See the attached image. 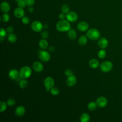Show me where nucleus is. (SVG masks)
Returning <instances> with one entry per match:
<instances>
[{"mask_svg": "<svg viewBox=\"0 0 122 122\" xmlns=\"http://www.w3.org/2000/svg\"><path fill=\"white\" fill-rule=\"evenodd\" d=\"M56 28L59 31L65 32L68 31L70 29L71 25L68 20H61L57 23Z\"/></svg>", "mask_w": 122, "mask_h": 122, "instance_id": "1", "label": "nucleus"}, {"mask_svg": "<svg viewBox=\"0 0 122 122\" xmlns=\"http://www.w3.org/2000/svg\"><path fill=\"white\" fill-rule=\"evenodd\" d=\"M87 37L90 40H96L100 37V31L96 29H91L89 30L86 33Z\"/></svg>", "mask_w": 122, "mask_h": 122, "instance_id": "2", "label": "nucleus"}, {"mask_svg": "<svg viewBox=\"0 0 122 122\" xmlns=\"http://www.w3.org/2000/svg\"><path fill=\"white\" fill-rule=\"evenodd\" d=\"M31 74V70L29 66H24L22 67L20 71V77L23 79H27L29 78Z\"/></svg>", "mask_w": 122, "mask_h": 122, "instance_id": "3", "label": "nucleus"}, {"mask_svg": "<svg viewBox=\"0 0 122 122\" xmlns=\"http://www.w3.org/2000/svg\"><path fill=\"white\" fill-rule=\"evenodd\" d=\"M113 67L112 63L110 61H105L101 63L100 69L104 72H108L111 71Z\"/></svg>", "mask_w": 122, "mask_h": 122, "instance_id": "4", "label": "nucleus"}, {"mask_svg": "<svg viewBox=\"0 0 122 122\" xmlns=\"http://www.w3.org/2000/svg\"><path fill=\"white\" fill-rule=\"evenodd\" d=\"M67 20L70 22H74L78 20V15L74 11H69L66 14Z\"/></svg>", "mask_w": 122, "mask_h": 122, "instance_id": "5", "label": "nucleus"}, {"mask_svg": "<svg viewBox=\"0 0 122 122\" xmlns=\"http://www.w3.org/2000/svg\"><path fill=\"white\" fill-rule=\"evenodd\" d=\"M31 27L33 31L35 32H40L43 28V26L40 21L36 20L32 22L31 24Z\"/></svg>", "mask_w": 122, "mask_h": 122, "instance_id": "6", "label": "nucleus"}, {"mask_svg": "<svg viewBox=\"0 0 122 122\" xmlns=\"http://www.w3.org/2000/svg\"><path fill=\"white\" fill-rule=\"evenodd\" d=\"M39 57L40 59L43 61H48L51 59L50 54L48 52L44 51H41L39 52Z\"/></svg>", "mask_w": 122, "mask_h": 122, "instance_id": "7", "label": "nucleus"}, {"mask_svg": "<svg viewBox=\"0 0 122 122\" xmlns=\"http://www.w3.org/2000/svg\"><path fill=\"white\" fill-rule=\"evenodd\" d=\"M96 102L99 107L101 108H103L107 105L108 101L105 97L101 96L97 98Z\"/></svg>", "mask_w": 122, "mask_h": 122, "instance_id": "8", "label": "nucleus"}, {"mask_svg": "<svg viewBox=\"0 0 122 122\" xmlns=\"http://www.w3.org/2000/svg\"><path fill=\"white\" fill-rule=\"evenodd\" d=\"M44 84L45 88L51 89L54 85V81L51 77H48L45 79Z\"/></svg>", "mask_w": 122, "mask_h": 122, "instance_id": "9", "label": "nucleus"}, {"mask_svg": "<svg viewBox=\"0 0 122 122\" xmlns=\"http://www.w3.org/2000/svg\"><path fill=\"white\" fill-rule=\"evenodd\" d=\"M14 15L18 18H22L25 15V12L23 8L18 7L14 10Z\"/></svg>", "mask_w": 122, "mask_h": 122, "instance_id": "10", "label": "nucleus"}, {"mask_svg": "<svg viewBox=\"0 0 122 122\" xmlns=\"http://www.w3.org/2000/svg\"><path fill=\"white\" fill-rule=\"evenodd\" d=\"M33 70L38 72H41L43 70V66L41 63L39 61H35L32 64Z\"/></svg>", "mask_w": 122, "mask_h": 122, "instance_id": "11", "label": "nucleus"}, {"mask_svg": "<svg viewBox=\"0 0 122 122\" xmlns=\"http://www.w3.org/2000/svg\"><path fill=\"white\" fill-rule=\"evenodd\" d=\"M76 81H77L76 78L73 74L68 76L66 80L67 85L70 87L74 86L76 84Z\"/></svg>", "mask_w": 122, "mask_h": 122, "instance_id": "12", "label": "nucleus"}, {"mask_svg": "<svg viewBox=\"0 0 122 122\" xmlns=\"http://www.w3.org/2000/svg\"><path fill=\"white\" fill-rule=\"evenodd\" d=\"M77 28L81 31H85L89 28V25L85 21H81L78 24Z\"/></svg>", "mask_w": 122, "mask_h": 122, "instance_id": "13", "label": "nucleus"}, {"mask_svg": "<svg viewBox=\"0 0 122 122\" xmlns=\"http://www.w3.org/2000/svg\"><path fill=\"white\" fill-rule=\"evenodd\" d=\"M98 44L101 48L105 49L108 45V41L105 38H102L98 41Z\"/></svg>", "mask_w": 122, "mask_h": 122, "instance_id": "14", "label": "nucleus"}, {"mask_svg": "<svg viewBox=\"0 0 122 122\" xmlns=\"http://www.w3.org/2000/svg\"><path fill=\"white\" fill-rule=\"evenodd\" d=\"M9 75L10 78L12 80H16L19 78V76H20L19 72L16 69L11 70L9 71Z\"/></svg>", "mask_w": 122, "mask_h": 122, "instance_id": "15", "label": "nucleus"}, {"mask_svg": "<svg viewBox=\"0 0 122 122\" xmlns=\"http://www.w3.org/2000/svg\"><path fill=\"white\" fill-rule=\"evenodd\" d=\"M1 11L4 13H8L10 10V6L6 1H3L0 5Z\"/></svg>", "mask_w": 122, "mask_h": 122, "instance_id": "16", "label": "nucleus"}, {"mask_svg": "<svg viewBox=\"0 0 122 122\" xmlns=\"http://www.w3.org/2000/svg\"><path fill=\"white\" fill-rule=\"evenodd\" d=\"M15 112L18 116H22L25 112V109L22 106H19L16 108Z\"/></svg>", "mask_w": 122, "mask_h": 122, "instance_id": "17", "label": "nucleus"}, {"mask_svg": "<svg viewBox=\"0 0 122 122\" xmlns=\"http://www.w3.org/2000/svg\"><path fill=\"white\" fill-rule=\"evenodd\" d=\"M89 65L91 68L93 69H95L99 67V62L96 59H92L89 61Z\"/></svg>", "mask_w": 122, "mask_h": 122, "instance_id": "18", "label": "nucleus"}, {"mask_svg": "<svg viewBox=\"0 0 122 122\" xmlns=\"http://www.w3.org/2000/svg\"><path fill=\"white\" fill-rule=\"evenodd\" d=\"M68 36L71 40H74L77 36V34L75 30L73 29H70L68 31Z\"/></svg>", "mask_w": 122, "mask_h": 122, "instance_id": "19", "label": "nucleus"}, {"mask_svg": "<svg viewBox=\"0 0 122 122\" xmlns=\"http://www.w3.org/2000/svg\"><path fill=\"white\" fill-rule=\"evenodd\" d=\"M39 45L41 49H45L47 48L48 45V43L47 41L46 40H45L44 39H41L39 41Z\"/></svg>", "mask_w": 122, "mask_h": 122, "instance_id": "20", "label": "nucleus"}, {"mask_svg": "<svg viewBox=\"0 0 122 122\" xmlns=\"http://www.w3.org/2000/svg\"><path fill=\"white\" fill-rule=\"evenodd\" d=\"M90 116L87 113H83L80 117V121L81 122H88L90 120Z\"/></svg>", "mask_w": 122, "mask_h": 122, "instance_id": "21", "label": "nucleus"}, {"mask_svg": "<svg viewBox=\"0 0 122 122\" xmlns=\"http://www.w3.org/2000/svg\"><path fill=\"white\" fill-rule=\"evenodd\" d=\"M8 41L11 43H14L17 41V36L13 33H10L8 36Z\"/></svg>", "mask_w": 122, "mask_h": 122, "instance_id": "22", "label": "nucleus"}, {"mask_svg": "<svg viewBox=\"0 0 122 122\" xmlns=\"http://www.w3.org/2000/svg\"><path fill=\"white\" fill-rule=\"evenodd\" d=\"M97 106L98 105H97L96 102L95 103L94 102H90L88 104L87 107L89 110H90L91 111H93L97 109Z\"/></svg>", "mask_w": 122, "mask_h": 122, "instance_id": "23", "label": "nucleus"}, {"mask_svg": "<svg viewBox=\"0 0 122 122\" xmlns=\"http://www.w3.org/2000/svg\"><path fill=\"white\" fill-rule=\"evenodd\" d=\"M87 42V37L84 35L81 36L78 40V42L80 45H84L86 44Z\"/></svg>", "mask_w": 122, "mask_h": 122, "instance_id": "24", "label": "nucleus"}, {"mask_svg": "<svg viewBox=\"0 0 122 122\" xmlns=\"http://www.w3.org/2000/svg\"><path fill=\"white\" fill-rule=\"evenodd\" d=\"M7 34V31L4 29L1 28L0 29V40L2 41L4 40Z\"/></svg>", "mask_w": 122, "mask_h": 122, "instance_id": "25", "label": "nucleus"}, {"mask_svg": "<svg viewBox=\"0 0 122 122\" xmlns=\"http://www.w3.org/2000/svg\"><path fill=\"white\" fill-rule=\"evenodd\" d=\"M106 56V51L104 50H101L98 52V56L100 59H103Z\"/></svg>", "mask_w": 122, "mask_h": 122, "instance_id": "26", "label": "nucleus"}, {"mask_svg": "<svg viewBox=\"0 0 122 122\" xmlns=\"http://www.w3.org/2000/svg\"><path fill=\"white\" fill-rule=\"evenodd\" d=\"M7 104L5 102L3 101H1L0 102V112H4L6 109H7Z\"/></svg>", "mask_w": 122, "mask_h": 122, "instance_id": "27", "label": "nucleus"}, {"mask_svg": "<svg viewBox=\"0 0 122 122\" xmlns=\"http://www.w3.org/2000/svg\"><path fill=\"white\" fill-rule=\"evenodd\" d=\"M19 85L21 88L24 89L28 85V81L25 80H22L19 82Z\"/></svg>", "mask_w": 122, "mask_h": 122, "instance_id": "28", "label": "nucleus"}, {"mask_svg": "<svg viewBox=\"0 0 122 122\" xmlns=\"http://www.w3.org/2000/svg\"><path fill=\"white\" fill-rule=\"evenodd\" d=\"M1 20L3 22H7L10 20V16L7 13H4L1 17Z\"/></svg>", "mask_w": 122, "mask_h": 122, "instance_id": "29", "label": "nucleus"}, {"mask_svg": "<svg viewBox=\"0 0 122 122\" xmlns=\"http://www.w3.org/2000/svg\"><path fill=\"white\" fill-rule=\"evenodd\" d=\"M61 10L62 12L64 13H67L69 10V7L68 5L64 4L62 6L61 8Z\"/></svg>", "mask_w": 122, "mask_h": 122, "instance_id": "30", "label": "nucleus"}, {"mask_svg": "<svg viewBox=\"0 0 122 122\" xmlns=\"http://www.w3.org/2000/svg\"><path fill=\"white\" fill-rule=\"evenodd\" d=\"M50 92L53 95H57L59 93V90L57 87H52L51 89Z\"/></svg>", "mask_w": 122, "mask_h": 122, "instance_id": "31", "label": "nucleus"}, {"mask_svg": "<svg viewBox=\"0 0 122 122\" xmlns=\"http://www.w3.org/2000/svg\"><path fill=\"white\" fill-rule=\"evenodd\" d=\"M7 103L9 106H11L16 103V101L13 98H10L7 100Z\"/></svg>", "mask_w": 122, "mask_h": 122, "instance_id": "32", "label": "nucleus"}, {"mask_svg": "<svg viewBox=\"0 0 122 122\" xmlns=\"http://www.w3.org/2000/svg\"><path fill=\"white\" fill-rule=\"evenodd\" d=\"M17 5L18 7H20L21 8H24L26 5L24 0H20L18 1L17 2Z\"/></svg>", "mask_w": 122, "mask_h": 122, "instance_id": "33", "label": "nucleus"}, {"mask_svg": "<svg viewBox=\"0 0 122 122\" xmlns=\"http://www.w3.org/2000/svg\"><path fill=\"white\" fill-rule=\"evenodd\" d=\"M22 22L24 24H28L30 22V19L27 16H24L21 19Z\"/></svg>", "mask_w": 122, "mask_h": 122, "instance_id": "34", "label": "nucleus"}, {"mask_svg": "<svg viewBox=\"0 0 122 122\" xmlns=\"http://www.w3.org/2000/svg\"><path fill=\"white\" fill-rule=\"evenodd\" d=\"M24 1L25 2L26 5L29 7L32 6L35 2V0H24Z\"/></svg>", "mask_w": 122, "mask_h": 122, "instance_id": "35", "label": "nucleus"}, {"mask_svg": "<svg viewBox=\"0 0 122 122\" xmlns=\"http://www.w3.org/2000/svg\"><path fill=\"white\" fill-rule=\"evenodd\" d=\"M41 36L43 38V39H47L49 37V33L47 31H43L41 33Z\"/></svg>", "mask_w": 122, "mask_h": 122, "instance_id": "36", "label": "nucleus"}, {"mask_svg": "<svg viewBox=\"0 0 122 122\" xmlns=\"http://www.w3.org/2000/svg\"><path fill=\"white\" fill-rule=\"evenodd\" d=\"M64 73L67 76H71V75L73 74V71H71V70H69V69H67L66 70L65 72H64Z\"/></svg>", "mask_w": 122, "mask_h": 122, "instance_id": "37", "label": "nucleus"}, {"mask_svg": "<svg viewBox=\"0 0 122 122\" xmlns=\"http://www.w3.org/2000/svg\"><path fill=\"white\" fill-rule=\"evenodd\" d=\"M14 30V29L13 28L12 26H10L9 27H8L6 29V31L7 32L10 33H12Z\"/></svg>", "mask_w": 122, "mask_h": 122, "instance_id": "38", "label": "nucleus"}, {"mask_svg": "<svg viewBox=\"0 0 122 122\" xmlns=\"http://www.w3.org/2000/svg\"><path fill=\"white\" fill-rule=\"evenodd\" d=\"M59 17L61 20H64L66 17V15H65V13H60L59 15Z\"/></svg>", "mask_w": 122, "mask_h": 122, "instance_id": "39", "label": "nucleus"}, {"mask_svg": "<svg viewBox=\"0 0 122 122\" xmlns=\"http://www.w3.org/2000/svg\"><path fill=\"white\" fill-rule=\"evenodd\" d=\"M28 11L30 13H32L34 11V8L32 7L31 6H30L29 8H28Z\"/></svg>", "mask_w": 122, "mask_h": 122, "instance_id": "40", "label": "nucleus"}, {"mask_svg": "<svg viewBox=\"0 0 122 122\" xmlns=\"http://www.w3.org/2000/svg\"><path fill=\"white\" fill-rule=\"evenodd\" d=\"M16 0V1H19V0Z\"/></svg>", "mask_w": 122, "mask_h": 122, "instance_id": "41", "label": "nucleus"}]
</instances>
